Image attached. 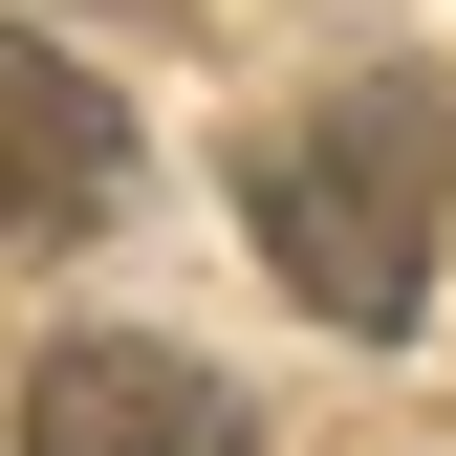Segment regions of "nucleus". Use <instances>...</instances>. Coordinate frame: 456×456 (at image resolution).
<instances>
[{
	"label": "nucleus",
	"instance_id": "obj_1",
	"mask_svg": "<svg viewBox=\"0 0 456 456\" xmlns=\"http://www.w3.org/2000/svg\"><path fill=\"white\" fill-rule=\"evenodd\" d=\"M240 240L282 261V305H326V326L391 348L435 305V240H456V87L435 66H348L282 131H240Z\"/></svg>",
	"mask_w": 456,
	"mask_h": 456
},
{
	"label": "nucleus",
	"instance_id": "obj_3",
	"mask_svg": "<svg viewBox=\"0 0 456 456\" xmlns=\"http://www.w3.org/2000/svg\"><path fill=\"white\" fill-rule=\"evenodd\" d=\"M131 196V131H109V87L66 44L0 22V240H87V217Z\"/></svg>",
	"mask_w": 456,
	"mask_h": 456
},
{
	"label": "nucleus",
	"instance_id": "obj_2",
	"mask_svg": "<svg viewBox=\"0 0 456 456\" xmlns=\"http://www.w3.org/2000/svg\"><path fill=\"white\" fill-rule=\"evenodd\" d=\"M22 456H261L240 391L196 348H152V326H66V348L22 370Z\"/></svg>",
	"mask_w": 456,
	"mask_h": 456
}]
</instances>
